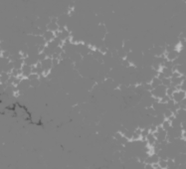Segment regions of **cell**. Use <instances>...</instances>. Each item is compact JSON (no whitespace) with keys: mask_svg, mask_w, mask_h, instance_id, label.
I'll list each match as a JSON object with an SVG mask.
<instances>
[{"mask_svg":"<svg viewBox=\"0 0 186 169\" xmlns=\"http://www.w3.org/2000/svg\"><path fill=\"white\" fill-rule=\"evenodd\" d=\"M42 36H43V38H44L45 41H46V43H49V42L53 41V40L55 39V37H56L54 32L50 31V30H47V29L43 32Z\"/></svg>","mask_w":186,"mask_h":169,"instance_id":"cell-3","label":"cell"},{"mask_svg":"<svg viewBox=\"0 0 186 169\" xmlns=\"http://www.w3.org/2000/svg\"><path fill=\"white\" fill-rule=\"evenodd\" d=\"M20 73L22 78H28L29 75L32 74V66L27 65V64H23V66L20 69Z\"/></svg>","mask_w":186,"mask_h":169,"instance_id":"cell-2","label":"cell"},{"mask_svg":"<svg viewBox=\"0 0 186 169\" xmlns=\"http://www.w3.org/2000/svg\"><path fill=\"white\" fill-rule=\"evenodd\" d=\"M11 76L10 73H7V72H1L0 73V84L6 85L9 83V80H10Z\"/></svg>","mask_w":186,"mask_h":169,"instance_id":"cell-4","label":"cell"},{"mask_svg":"<svg viewBox=\"0 0 186 169\" xmlns=\"http://www.w3.org/2000/svg\"><path fill=\"white\" fill-rule=\"evenodd\" d=\"M186 97V93L181 89H176L175 91L173 93V95H171V99L175 101L176 103H180L182 99H184Z\"/></svg>","mask_w":186,"mask_h":169,"instance_id":"cell-1","label":"cell"}]
</instances>
